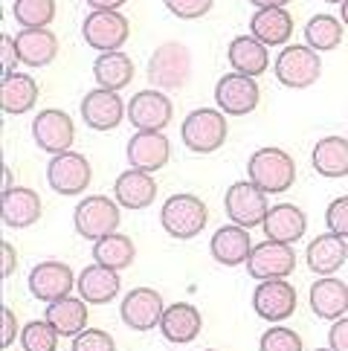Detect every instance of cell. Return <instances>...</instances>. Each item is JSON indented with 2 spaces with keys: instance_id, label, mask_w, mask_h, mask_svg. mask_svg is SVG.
I'll return each mask as SVG.
<instances>
[{
  "instance_id": "obj_1",
  "label": "cell",
  "mask_w": 348,
  "mask_h": 351,
  "mask_svg": "<svg viewBox=\"0 0 348 351\" xmlns=\"http://www.w3.org/2000/svg\"><path fill=\"white\" fill-rule=\"evenodd\" d=\"M247 178H250L261 192L267 195H282L288 192L296 180V162L288 152H282L276 145H264L253 152L250 162H247Z\"/></svg>"
},
{
  "instance_id": "obj_2",
  "label": "cell",
  "mask_w": 348,
  "mask_h": 351,
  "mask_svg": "<svg viewBox=\"0 0 348 351\" xmlns=\"http://www.w3.org/2000/svg\"><path fill=\"white\" fill-rule=\"evenodd\" d=\"M180 136H183V145L189 148L192 154H212L229 136L227 114L218 108H195L192 114L183 119Z\"/></svg>"
},
{
  "instance_id": "obj_3",
  "label": "cell",
  "mask_w": 348,
  "mask_h": 351,
  "mask_svg": "<svg viewBox=\"0 0 348 351\" xmlns=\"http://www.w3.org/2000/svg\"><path fill=\"white\" fill-rule=\"evenodd\" d=\"M209 221V206L197 195H171L160 209V223L171 238L189 241L201 235Z\"/></svg>"
},
{
  "instance_id": "obj_4",
  "label": "cell",
  "mask_w": 348,
  "mask_h": 351,
  "mask_svg": "<svg viewBox=\"0 0 348 351\" xmlns=\"http://www.w3.org/2000/svg\"><path fill=\"white\" fill-rule=\"evenodd\" d=\"M189 76H192V56L183 44L166 41L151 53L148 84H154L157 90H177V87L189 82Z\"/></svg>"
},
{
  "instance_id": "obj_5",
  "label": "cell",
  "mask_w": 348,
  "mask_h": 351,
  "mask_svg": "<svg viewBox=\"0 0 348 351\" xmlns=\"http://www.w3.org/2000/svg\"><path fill=\"white\" fill-rule=\"evenodd\" d=\"M322 76V58L316 49H310L308 44H288L276 56V79L284 87L293 90H305V87L316 84Z\"/></svg>"
},
{
  "instance_id": "obj_6",
  "label": "cell",
  "mask_w": 348,
  "mask_h": 351,
  "mask_svg": "<svg viewBox=\"0 0 348 351\" xmlns=\"http://www.w3.org/2000/svg\"><path fill=\"white\" fill-rule=\"evenodd\" d=\"M82 38L99 53H116L131 38V23L116 9H93L82 23Z\"/></svg>"
},
{
  "instance_id": "obj_7",
  "label": "cell",
  "mask_w": 348,
  "mask_h": 351,
  "mask_svg": "<svg viewBox=\"0 0 348 351\" xmlns=\"http://www.w3.org/2000/svg\"><path fill=\"white\" fill-rule=\"evenodd\" d=\"M73 223H76V232L87 241L114 235L119 227V204L105 195H90L79 200L76 212H73Z\"/></svg>"
},
{
  "instance_id": "obj_8",
  "label": "cell",
  "mask_w": 348,
  "mask_h": 351,
  "mask_svg": "<svg viewBox=\"0 0 348 351\" xmlns=\"http://www.w3.org/2000/svg\"><path fill=\"white\" fill-rule=\"evenodd\" d=\"M223 209L232 223H238L244 230L261 227L270 212L267 204V192H261L253 180H238L227 189V197H223Z\"/></svg>"
},
{
  "instance_id": "obj_9",
  "label": "cell",
  "mask_w": 348,
  "mask_h": 351,
  "mask_svg": "<svg viewBox=\"0 0 348 351\" xmlns=\"http://www.w3.org/2000/svg\"><path fill=\"white\" fill-rule=\"evenodd\" d=\"M93 180V169L90 160L76 152H64V154H53L47 166V183L49 189L64 195V197H76L82 195Z\"/></svg>"
},
{
  "instance_id": "obj_10",
  "label": "cell",
  "mask_w": 348,
  "mask_h": 351,
  "mask_svg": "<svg viewBox=\"0 0 348 351\" xmlns=\"http://www.w3.org/2000/svg\"><path fill=\"white\" fill-rule=\"evenodd\" d=\"M32 140L47 154H64L70 152L73 140H76V125H73L70 114H64V110L44 108L32 119Z\"/></svg>"
},
{
  "instance_id": "obj_11",
  "label": "cell",
  "mask_w": 348,
  "mask_h": 351,
  "mask_svg": "<svg viewBox=\"0 0 348 351\" xmlns=\"http://www.w3.org/2000/svg\"><path fill=\"white\" fill-rule=\"evenodd\" d=\"M293 270H296V250L290 244L270 241V238H264L261 244H256L250 258H247V273H250L253 279H258V282L288 279Z\"/></svg>"
},
{
  "instance_id": "obj_12",
  "label": "cell",
  "mask_w": 348,
  "mask_h": 351,
  "mask_svg": "<svg viewBox=\"0 0 348 351\" xmlns=\"http://www.w3.org/2000/svg\"><path fill=\"white\" fill-rule=\"evenodd\" d=\"M261 90L253 76H244V73H227L221 76L215 84V105L218 110H223L227 117H247L258 108Z\"/></svg>"
},
{
  "instance_id": "obj_13",
  "label": "cell",
  "mask_w": 348,
  "mask_h": 351,
  "mask_svg": "<svg viewBox=\"0 0 348 351\" xmlns=\"http://www.w3.org/2000/svg\"><path fill=\"white\" fill-rule=\"evenodd\" d=\"M253 311L273 325L290 319L296 313V287L288 279L258 282V287L253 291Z\"/></svg>"
},
{
  "instance_id": "obj_14",
  "label": "cell",
  "mask_w": 348,
  "mask_h": 351,
  "mask_svg": "<svg viewBox=\"0 0 348 351\" xmlns=\"http://www.w3.org/2000/svg\"><path fill=\"white\" fill-rule=\"evenodd\" d=\"M166 313V302L163 293L154 291V287H134L131 293H125L119 305V317L122 322L134 331H151L160 325Z\"/></svg>"
},
{
  "instance_id": "obj_15",
  "label": "cell",
  "mask_w": 348,
  "mask_h": 351,
  "mask_svg": "<svg viewBox=\"0 0 348 351\" xmlns=\"http://www.w3.org/2000/svg\"><path fill=\"white\" fill-rule=\"evenodd\" d=\"M171 117H174L171 99L163 90H157V87L134 93V99L128 102V119L136 131H166Z\"/></svg>"
},
{
  "instance_id": "obj_16",
  "label": "cell",
  "mask_w": 348,
  "mask_h": 351,
  "mask_svg": "<svg viewBox=\"0 0 348 351\" xmlns=\"http://www.w3.org/2000/svg\"><path fill=\"white\" fill-rule=\"evenodd\" d=\"M76 276L73 267L64 261H41L35 265L29 273V293L38 299V302H58L64 296H73V287H76Z\"/></svg>"
},
{
  "instance_id": "obj_17",
  "label": "cell",
  "mask_w": 348,
  "mask_h": 351,
  "mask_svg": "<svg viewBox=\"0 0 348 351\" xmlns=\"http://www.w3.org/2000/svg\"><path fill=\"white\" fill-rule=\"evenodd\" d=\"M128 105L119 99V93L96 87L82 99V119L87 122V128L93 131H114L119 128V122L125 119Z\"/></svg>"
},
{
  "instance_id": "obj_18",
  "label": "cell",
  "mask_w": 348,
  "mask_h": 351,
  "mask_svg": "<svg viewBox=\"0 0 348 351\" xmlns=\"http://www.w3.org/2000/svg\"><path fill=\"white\" fill-rule=\"evenodd\" d=\"M125 157L131 169L160 171L171 157V143L163 131H136L125 145Z\"/></svg>"
},
{
  "instance_id": "obj_19",
  "label": "cell",
  "mask_w": 348,
  "mask_h": 351,
  "mask_svg": "<svg viewBox=\"0 0 348 351\" xmlns=\"http://www.w3.org/2000/svg\"><path fill=\"white\" fill-rule=\"evenodd\" d=\"M44 215V204L35 189L27 186H15L0 195V218H3L6 227L12 230H27L32 223H38Z\"/></svg>"
},
{
  "instance_id": "obj_20",
  "label": "cell",
  "mask_w": 348,
  "mask_h": 351,
  "mask_svg": "<svg viewBox=\"0 0 348 351\" xmlns=\"http://www.w3.org/2000/svg\"><path fill=\"white\" fill-rule=\"evenodd\" d=\"M253 247L256 244L250 238V230L238 227V223H227V227L215 230L212 241H209V253L223 267H238V265H247Z\"/></svg>"
},
{
  "instance_id": "obj_21",
  "label": "cell",
  "mask_w": 348,
  "mask_h": 351,
  "mask_svg": "<svg viewBox=\"0 0 348 351\" xmlns=\"http://www.w3.org/2000/svg\"><path fill=\"white\" fill-rule=\"evenodd\" d=\"M310 311L316 313L319 319L337 322L345 317L348 311V285L337 276H319V279L310 285Z\"/></svg>"
},
{
  "instance_id": "obj_22",
  "label": "cell",
  "mask_w": 348,
  "mask_h": 351,
  "mask_svg": "<svg viewBox=\"0 0 348 351\" xmlns=\"http://www.w3.org/2000/svg\"><path fill=\"white\" fill-rule=\"evenodd\" d=\"M345 258H348V238L337 232L316 235L305 250V265L316 276H334L345 265Z\"/></svg>"
},
{
  "instance_id": "obj_23",
  "label": "cell",
  "mask_w": 348,
  "mask_h": 351,
  "mask_svg": "<svg viewBox=\"0 0 348 351\" xmlns=\"http://www.w3.org/2000/svg\"><path fill=\"white\" fill-rule=\"evenodd\" d=\"M114 197L119 206L125 209H145L157 200V180L151 178V171H140V169H128L122 171L116 183H114Z\"/></svg>"
},
{
  "instance_id": "obj_24",
  "label": "cell",
  "mask_w": 348,
  "mask_h": 351,
  "mask_svg": "<svg viewBox=\"0 0 348 351\" xmlns=\"http://www.w3.org/2000/svg\"><path fill=\"white\" fill-rule=\"evenodd\" d=\"M119 287H122L119 270L96 265V261L79 273V282H76V291L87 305H108L119 293Z\"/></svg>"
},
{
  "instance_id": "obj_25",
  "label": "cell",
  "mask_w": 348,
  "mask_h": 351,
  "mask_svg": "<svg viewBox=\"0 0 348 351\" xmlns=\"http://www.w3.org/2000/svg\"><path fill=\"white\" fill-rule=\"evenodd\" d=\"M160 331L169 343H177V346H186L201 337L203 331V317L201 311L189 302H174L166 308L163 319H160Z\"/></svg>"
},
{
  "instance_id": "obj_26",
  "label": "cell",
  "mask_w": 348,
  "mask_h": 351,
  "mask_svg": "<svg viewBox=\"0 0 348 351\" xmlns=\"http://www.w3.org/2000/svg\"><path fill=\"white\" fill-rule=\"evenodd\" d=\"M261 230H264V235L270 238V241L296 244L308 230V218H305V212L299 206L276 204V206H270L264 223H261Z\"/></svg>"
},
{
  "instance_id": "obj_27",
  "label": "cell",
  "mask_w": 348,
  "mask_h": 351,
  "mask_svg": "<svg viewBox=\"0 0 348 351\" xmlns=\"http://www.w3.org/2000/svg\"><path fill=\"white\" fill-rule=\"evenodd\" d=\"M250 35L264 47H288L293 38V18L288 9H256L250 18Z\"/></svg>"
},
{
  "instance_id": "obj_28",
  "label": "cell",
  "mask_w": 348,
  "mask_h": 351,
  "mask_svg": "<svg viewBox=\"0 0 348 351\" xmlns=\"http://www.w3.org/2000/svg\"><path fill=\"white\" fill-rule=\"evenodd\" d=\"M15 47H18L21 64H27V67H47V64H53V58L58 56V38L49 32V27L21 29L15 35Z\"/></svg>"
},
{
  "instance_id": "obj_29",
  "label": "cell",
  "mask_w": 348,
  "mask_h": 351,
  "mask_svg": "<svg viewBox=\"0 0 348 351\" xmlns=\"http://www.w3.org/2000/svg\"><path fill=\"white\" fill-rule=\"evenodd\" d=\"M227 58L235 73H244V76H261L267 67H270V56H267V47L261 44L256 35H235L229 41L227 49Z\"/></svg>"
},
{
  "instance_id": "obj_30",
  "label": "cell",
  "mask_w": 348,
  "mask_h": 351,
  "mask_svg": "<svg viewBox=\"0 0 348 351\" xmlns=\"http://www.w3.org/2000/svg\"><path fill=\"white\" fill-rule=\"evenodd\" d=\"M93 79L105 90L119 93L134 82V61L122 49H116V53H99V58L93 61Z\"/></svg>"
},
{
  "instance_id": "obj_31",
  "label": "cell",
  "mask_w": 348,
  "mask_h": 351,
  "mask_svg": "<svg viewBox=\"0 0 348 351\" xmlns=\"http://www.w3.org/2000/svg\"><path fill=\"white\" fill-rule=\"evenodd\" d=\"M87 302L82 296H64L47 305V319L61 337H79L87 328Z\"/></svg>"
},
{
  "instance_id": "obj_32",
  "label": "cell",
  "mask_w": 348,
  "mask_h": 351,
  "mask_svg": "<svg viewBox=\"0 0 348 351\" xmlns=\"http://www.w3.org/2000/svg\"><path fill=\"white\" fill-rule=\"evenodd\" d=\"M38 102V82L32 76H21V73H12L3 76L0 82V108L3 114H27Z\"/></svg>"
},
{
  "instance_id": "obj_33",
  "label": "cell",
  "mask_w": 348,
  "mask_h": 351,
  "mask_svg": "<svg viewBox=\"0 0 348 351\" xmlns=\"http://www.w3.org/2000/svg\"><path fill=\"white\" fill-rule=\"evenodd\" d=\"M316 174L322 178H345L348 174V140L345 136H322L310 154Z\"/></svg>"
},
{
  "instance_id": "obj_34",
  "label": "cell",
  "mask_w": 348,
  "mask_h": 351,
  "mask_svg": "<svg viewBox=\"0 0 348 351\" xmlns=\"http://www.w3.org/2000/svg\"><path fill=\"white\" fill-rule=\"evenodd\" d=\"M136 258V247L128 235L114 232V235H105L93 241V261L96 265H105L110 270H125L134 265Z\"/></svg>"
},
{
  "instance_id": "obj_35",
  "label": "cell",
  "mask_w": 348,
  "mask_h": 351,
  "mask_svg": "<svg viewBox=\"0 0 348 351\" xmlns=\"http://www.w3.org/2000/svg\"><path fill=\"white\" fill-rule=\"evenodd\" d=\"M343 27L345 23L334 15H314L305 23V44L316 53H331L343 44Z\"/></svg>"
},
{
  "instance_id": "obj_36",
  "label": "cell",
  "mask_w": 348,
  "mask_h": 351,
  "mask_svg": "<svg viewBox=\"0 0 348 351\" xmlns=\"http://www.w3.org/2000/svg\"><path fill=\"white\" fill-rule=\"evenodd\" d=\"M12 15L23 29H44L55 21V0H15Z\"/></svg>"
},
{
  "instance_id": "obj_37",
  "label": "cell",
  "mask_w": 348,
  "mask_h": 351,
  "mask_svg": "<svg viewBox=\"0 0 348 351\" xmlns=\"http://www.w3.org/2000/svg\"><path fill=\"white\" fill-rule=\"evenodd\" d=\"M58 331L49 325V319H32L21 328V348L23 351H55L58 348Z\"/></svg>"
},
{
  "instance_id": "obj_38",
  "label": "cell",
  "mask_w": 348,
  "mask_h": 351,
  "mask_svg": "<svg viewBox=\"0 0 348 351\" xmlns=\"http://www.w3.org/2000/svg\"><path fill=\"white\" fill-rule=\"evenodd\" d=\"M258 351H305V343L288 325H273V328L261 334Z\"/></svg>"
},
{
  "instance_id": "obj_39",
  "label": "cell",
  "mask_w": 348,
  "mask_h": 351,
  "mask_svg": "<svg viewBox=\"0 0 348 351\" xmlns=\"http://www.w3.org/2000/svg\"><path fill=\"white\" fill-rule=\"evenodd\" d=\"M73 351H116V343L102 328H84L79 337H73Z\"/></svg>"
},
{
  "instance_id": "obj_40",
  "label": "cell",
  "mask_w": 348,
  "mask_h": 351,
  "mask_svg": "<svg viewBox=\"0 0 348 351\" xmlns=\"http://www.w3.org/2000/svg\"><path fill=\"white\" fill-rule=\"evenodd\" d=\"M166 9L171 12L174 18L180 21H195V18H203L209 9H212V0H163Z\"/></svg>"
},
{
  "instance_id": "obj_41",
  "label": "cell",
  "mask_w": 348,
  "mask_h": 351,
  "mask_svg": "<svg viewBox=\"0 0 348 351\" xmlns=\"http://www.w3.org/2000/svg\"><path fill=\"white\" fill-rule=\"evenodd\" d=\"M325 223H328V232H337V235L348 238V195L334 197L331 204H328Z\"/></svg>"
},
{
  "instance_id": "obj_42",
  "label": "cell",
  "mask_w": 348,
  "mask_h": 351,
  "mask_svg": "<svg viewBox=\"0 0 348 351\" xmlns=\"http://www.w3.org/2000/svg\"><path fill=\"white\" fill-rule=\"evenodd\" d=\"M18 64L21 56L15 47V35H0V70H3V76H12Z\"/></svg>"
},
{
  "instance_id": "obj_43",
  "label": "cell",
  "mask_w": 348,
  "mask_h": 351,
  "mask_svg": "<svg viewBox=\"0 0 348 351\" xmlns=\"http://www.w3.org/2000/svg\"><path fill=\"white\" fill-rule=\"evenodd\" d=\"M328 346H331V351H348V317H343L331 325Z\"/></svg>"
},
{
  "instance_id": "obj_44",
  "label": "cell",
  "mask_w": 348,
  "mask_h": 351,
  "mask_svg": "<svg viewBox=\"0 0 348 351\" xmlns=\"http://www.w3.org/2000/svg\"><path fill=\"white\" fill-rule=\"evenodd\" d=\"M0 319H3V340H0V346L9 348L12 343L18 340V317H15V311L12 308H3L0 311Z\"/></svg>"
},
{
  "instance_id": "obj_45",
  "label": "cell",
  "mask_w": 348,
  "mask_h": 351,
  "mask_svg": "<svg viewBox=\"0 0 348 351\" xmlns=\"http://www.w3.org/2000/svg\"><path fill=\"white\" fill-rule=\"evenodd\" d=\"M0 256H3V270H0V276H3V279H9V276L15 273V267H18V253H15V244L3 241V244H0Z\"/></svg>"
},
{
  "instance_id": "obj_46",
  "label": "cell",
  "mask_w": 348,
  "mask_h": 351,
  "mask_svg": "<svg viewBox=\"0 0 348 351\" xmlns=\"http://www.w3.org/2000/svg\"><path fill=\"white\" fill-rule=\"evenodd\" d=\"M128 0H87V6L90 9H116L119 12V6H125Z\"/></svg>"
},
{
  "instance_id": "obj_47",
  "label": "cell",
  "mask_w": 348,
  "mask_h": 351,
  "mask_svg": "<svg viewBox=\"0 0 348 351\" xmlns=\"http://www.w3.org/2000/svg\"><path fill=\"white\" fill-rule=\"evenodd\" d=\"M256 9H284L290 0H250Z\"/></svg>"
},
{
  "instance_id": "obj_48",
  "label": "cell",
  "mask_w": 348,
  "mask_h": 351,
  "mask_svg": "<svg viewBox=\"0 0 348 351\" xmlns=\"http://www.w3.org/2000/svg\"><path fill=\"white\" fill-rule=\"evenodd\" d=\"M9 189H15V186H12V169L3 166V192H9Z\"/></svg>"
},
{
  "instance_id": "obj_49",
  "label": "cell",
  "mask_w": 348,
  "mask_h": 351,
  "mask_svg": "<svg viewBox=\"0 0 348 351\" xmlns=\"http://www.w3.org/2000/svg\"><path fill=\"white\" fill-rule=\"evenodd\" d=\"M340 21L348 27V0H345V3H340Z\"/></svg>"
},
{
  "instance_id": "obj_50",
  "label": "cell",
  "mask_w": 348,
  "mask_h": 351,
  "mask_svg": "<svg viewBox=\"0 0 348 351\" xmlns=\"http://www.w3.org/2000/svg\"><path fill=\"white\" fill-rule=\"evenodd\" d=\"M325 3H345V0H325Z\"/></svg>"
},
{
  "instance_id": "obj_51",
  "label": "cell",
  "mask_w": 348,
  "mask_h": 351,
  "mask_svg": "<svg viewBox=\"0 0 348 351\" xmlns=\"http://www.w3.org/2000/svg\"><path fill=\"white\" fill-rule=\"evenodd\" d=\"M316 351H331V348H316Z\"/></svg>"
},
{
  "instance_id": "obj_52",
  "label": "cell",
  "mask_w": 348,
  "mask_h": 351,
  "mask_svg": "<svg viewBox=\"0 0 348 351\" xmlns=\"http://www.w3.org/2000/svg\"><path fill=\"white\" fill-rule=\"evenodd\" d=\"M203 351H218V348H203Z\"/></svg>"
}]
</instances>
